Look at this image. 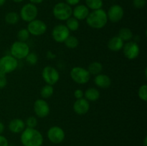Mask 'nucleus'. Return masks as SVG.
<instances>
[{"mask_svg": "<svg viewBox=\"0 0 147 146\" xmlns=\"http://www.w3.org/2000/svg\"><path fill=\"white\" fill-rule=\"evenodd\" d=\"M9 129L13 133H20L26 128L24 122L20 118H15L11 120L9 123Z\"/></svg>", "mask_w": 147, "mask_h": 146, "instance_id": "f3484780", "label": "nucleus"}, {"mask_svg": "<svg viewBox=\"0 0 147 146\" xmlns=\"http://www.w3.org/2000/svg\"><path fill=\"white\" fill-rule=\"evenodd\" d=\"M30 1V3L33 4H41L44 0H29Z\"/></svg>", "mask_w": 147, "mask_h": 146, "instance_id": "e433bc0d", "label": "nucleus"}, {"mask_svg": "<svg viewBox=\"0 0 147 146\" xmlns=\"http://www.w3.org/2000/svg\"><path fill=\"white\" fill-rule=\"evenodd\" d=\"M66 3L70 6H76L79 4L80 0H65Z\"/></svg>", "mask_w": 147, "mask_h": 146, "instance_id": "c9c22d12", "label": "nucleus"}, {"mask_svg": "<svg viewBox=\"0 0 147 146\" xmlns=\"http://www.w3.org/2000/svg\"><path fill=\"white\" fill-rule=\"evenodd\" d=\"M48 140L54 144H60L64 140L65 134L63 128L58 126H53L47 133Z\"/></svg>", "mask_w": 147, "mask_h": 146, "instance_id": "9b49d317", "label": "nucleus"}, {"mask_svg": "<svg viewBox=\"0 0 147 146\" xmlns=\"http://www.w3.org/2000/svg\"><path fill=\"white\" fill-rule=\"evenodd\" d=\"M86 19L88 25L95 29L103 28L108 22L107 14L102 9L92 11Z\"/></svg>", "mask_w": 147, "mask_h": 146, "instance_id": "f03ea898", "label": "nucleus"}, {"mask_svg": "<svg viewBox=\"0 0 147 146\" xmlns=\"http://www.w3.org/2000/svg\"><path fill=\"white\" fill-rule=\"evenodd\" d=\"M146 0H133V6L136 9H142L146 6Z\"/></svg>", "mask_w": 147, "mask_h": 146, "instance_id": "2f4dec72", "label": "nucleus"}, {"mask_svg": "<svg viewBox=\"0 0 147 146\" xmlns=\"http://www.w3.org/2000/svg\"><path fill=\"white\" fill-rule=\"evenodd\" d=\"M66 27L68 29L69 31H77L79 27H80V23L79 21L76 19L75 17H70L66 20Z\"/></svg>", "mask_w": 147, "mask_h": 146, "instance_id": "b1692460", "label": "nucleus"}, {"mask_svg": "<svg viewBox=\"0 0 147 146\" xmlns=\"http://www.w3.org/2000/svg\"><path fill=\"white\" fill-rule=\"evenodd\" d=\"M30 47L26 42L16 41L11 44L10 48V53L12 57L17 60L25 59L27 54L30 52Z\"/></svg>", "mask_w": 147, "mask_h": 146, "instance_id": "20e7f679", "label": "nucleus"}, {"mask_svg": "<svg viewBox=\"0 0 147 146\" xmlns=\"http://www.w3.org/2000/svg\"><path fill=\"white\" fill-rule=\"evenodd\" d=\"M26 61L30 65H34L38 61V56L34 52H30L25 57Z\"/></svg>", "mask_w": 147, "mask_h": 146, "instance_id": "c85d7f7f", "label": "nucleus"}, {"mask_svg": "<svg viewBox=\"0 0 147 146\" xmlns=\"http://www.w3.org/2000/svg\"><path fill=\"white\" fill-rule=\"evenodd\" d=\"M138 95L139 97L143 101L146 102L147 100V85L143 84L141 86L138 91Z\"/></svg>", "mask_w": 147, "mask_h": 146, "instance_id": "7c9ffc66", "label": "nucleus"}, {"mask_svg": "<svg viewBox=\"0 0 147 146\" xmlns=\"http://www.w3.org/2000/svg\"><path fill=\"white\" fill-rule=\"evenodd\" d=\"M4 131V125L2 122L0 121V135L2 134Z\"/></svg>", "mask_w": 147, "mask_h": 146, "instance_id": "4c0bfd02", "label": "nucleus"}, {"mask_svg": "<svg viewBox=\"0 0 147 146\" xmlns=\"http://www.w3.org/2000/svg\"><path fill=\"white\" fill-rule=\"evenodd\" d=\"M53 14L57 20L66 21L73 15V9L67 3L59 2L53 7Z\"/></svg>", "mask_w": 147, "mask_h": 146, "instance_id": "7ed1b4c3", "label": "nucleus"}, {"mask_svg": "<svg viewBox=\"0 0 147 146\" xmlns=\"http://www.w3.org/2000/svg\"><path fill=\"white\" fill-rule=\"evenodd\" d=\"M20 140L23 146H42L43 136L35 128L27 127L22 132Z\"/></svg>", "mask_w": 147, "mask_h": 146, "instance_id": "f257e3e1", "label": "nucleus"}, {"mask_svg": "<svg viewBox=\"0 0 147 146\" xmlns=\"http://www.w3.org/2000/svg\"><path fill=\"white\" fill-rule=\"evenodd\" d=\"M30 34L28 31V30H27V29H20L17 32L18 41L26 42V41H27L29 38H30Z\"/></svg>", "mask_w": 147, "mask_h": 146, "instance_id": "cd10ccee", "label": "nucleus"}, {"mask_svg": "<svg viewBox=\"0 0 147 146\" xmlns=\"http://www.w3.org/2000/svg\"><path fill=\"white\" fill-rule=\"evenodd\" d=\"M24 123H25V125L27 126V127L35 128L37 127L38 121H37V117H34V116H30L26 119V121L24 122Z\"/></svg>", "mask_w": 147, "mask_h": 146, "instance_id": "c756f323", "label": "nucleus"}, {"mask_svg": "<svg viewBox=\"0 0 147 146\" xmlns=\"http://www.w3.org/2000/svg\"><path fill=\"white\" fill-rule=\"evenodd\" d=\"M85 99L88 102H95L100 98V93L98 89L94 87H90L87 89L84 92Z\"/></svg>", "mask_w": 147, "mask_h": 146, "instance_id": "aec40b11", "label": "nucleus"}, {"mask_svg": "<svg viewBox=\"0 0 147 146\" xmlns=\"http://www.w3.org/2000/svg\"><path fill=\"white\" fill-rule=\"evenodd\" d=\"M107 17L108 20H110L113 23H117L123 19L124 15V11L121 6L119 4L112 5L108 11Z\"/></svg>", "mask_w": 147, "mask_h": 146, "instance_id": "4468645a", "label": "nucleus"}, {"mask_svg": "<svg viewBox=\"0 0 147 146\" xmlns=\"http://www.w3.org/2000/svg\"><path fill=\"white\" fill-rule=\"evenodd\" d=\"M86 7L91 10H97L102 9L103 3L102 0H86Z\"/></svg>", "mask_w": 147, "mask_h": 146, "instance_id": "a878e982", "label": "nucleus"}, {"mask_svg": "<svg viewBox=\"0 0 147 146\" xmlns=\"http://www.w3.org/2000/svg\"><path fill=\"white\" fill-rule=\"evenodd\" d=\"M74 96L77 100L83 98V97H84V92H83V90H80V89H77V90H76V91L74 92Z\"/></svg>", "mask_w": 147, "mask_h": 146, "instance_id": "72a5a7b5", "label": "nucleus"}, {"mask_svg": "<svg viewBox=\"0 0 147 146\" xmlns=\"http://www.w3.org/2000/svg\"><path fill=\"white\" fill-rule=\"evenodd\" d=\"M70 36V31L64 24H57L52 31V37L53 40L59 43L64 42Z\"/></svg>", "mask_w": 147, "mask_h": 146, "instance_id": "f8f14e48", "label": "nucleus"}, {"mask_svg": "<svg viewBox=\"0 0 147 146\" xmlns=\"http://www.w3.org/2000/svg\"><path fill=\"white\" fill-rule=\"evenodd\" d=\"M89 13H90L89 9L83 4H78L73 9V17L77 19L78 21L86 19Z\"/></svg>", "mask_w": 147, "mask_h": 146, "instance_id": "dca6fc26", "label": "nucleus"}, {"mask_svg": "<svg viewBox=\"0 0 147 146\" xmlns=\"http://www.w3.org/2000/svg\"><path fill=\"white\" fill-rule=\"evenodd\" d=\"M27 30L33 36H41L47 31V25L40 19H34L30 21L27 25Z\"/></svg>", "mask_w": 147, "mask_h": 146, "instance_id": "1a4fd4ad", "label": "nucleus"}, {"mask_svg": "<svg viewBox=\"0 0 147 146\" xmlns=\"http://www.w3.org/2000/svg\"><path fill=\"white\" fill-rule=\"evenodd\" d=\"M146 140H147V137H145L144 140V146L147 145V143H146Z\"/></svg>", "mask_w": 147, "mask_h": 146, "instance_id": "a19ab883", "label": "nucleus"}, {"mask_svg": "<svg viewBox=\"0 0 147 146\" xmlns=\"http://www.w3.org/2000/svg\"><path fill=\"white\" fill-rule=\"evenodd\" d=\"M50 106L44 99H38L34 103V112L40 118L46 117L50 114Z\"/></svg>", "mask_w": 147, "mask_h": 146, "instance_id": "ddd939ff", "label": "nucleus"}, {"mask_svg": "<svg viewBox=\"0 0 147 146\" xmlns=\"http://www.w3.org/2000/svg\"><path fill=\"white\" fill-rule=\"evenodd\" d=\"M17 67L18 61L11 55H5L0 58V72L7 74L14 72Z\"/></svg>", "mask_w": 147, "mask_h": 146, "instance_id": "423d86ee", "label": "nucleus"}, {"mask_svg": "<svg viewBox=\"0 0 147 146\" xmlns=\"http://www.w3.org/2000/svg\"><path fill=\"white\" fill-rule=\"evenodd\" d=\"M0 146H9L7 139L1 135H0Z\"/></svg>", "mask_w": 147, "mask_h": 146, "instance_id": "f704fd0d", "label": "nucleus"}, {"mask_svg": "<svg viewBox=\"0 0 147 146\" xmlns=\"http://www.w3.org/2000/svg\"><path fill=\"white\" fill-rule=\"evenodd\" d=\"M42 77L46 84L53 86L59 81L60 74L58 71L52 66H46L42 70Z\"/></svg>", "mask_w": 147, "mask_h": 146, "instance_id": "6e6552de", "label": "nucleus"}, {"mask_svg": "<svg viewBox=\"0 0 147 146\" xmlns=\"http://www.w3.org/2000/svg\"><path fill=\"white\" fill-rule=\"evenodd\" d=\"M118 37H120L123 42H129L133 39L134 34L131 30L127 27H123L119 31Z\"/></svg>", "mask_w": 147, "mask_h": 146, "instance_id": "412c9836", "label": "nucleus"}, {"mask_svg": "<svg viewBox=\"0 0 147 146\" xmlns=\"http://www.w3.org/2000/svg\"><path fill=\"white\" fill-rule=\"evenodd\" d=\"M70 77L76 83L79 84H86L90 79V74L88 70L81 67H74L70 72Z\"/></svg>", "mask_w": 147, "mask_h": 146, "instance_id": "39448f33", "label": "nucleus"}, {"mask_svg": "<svg viewBox=\"0 0 147 146\" xmlns=\"http://www.w3.org/2000/svg\"><path fill=\"white\" fill-rule=\"evenodd\" d=\"M90 110V103L84 97L76 100L73 104V110L79 115H86Z\"/></svg>", "mask_w": 147, "mask_h": 146, "instance_id": "2eb2a0df", "label": "nucleus"}, {"mask_svg": "<svg viewBox=\"0 0 147 146\" xmlns=\"http://www.w3.org/2000/svg\"><path fill=\"white\" fill-rule=\"evenodd\" d=\"M12 1L15 3H20V2H22L23 0H12Z\"/></svg>", "mask_w": 147, "mask_h": 146, "instance_id": "ea45409f", "label": "nucleus"}, {"mask_svg": "<svg viewBox=\"0 0 147 146\" xmlns=\"http://www.w3.org/2000/svg\"><path fill=\"white\" fill-rule=\"evenodd\" d=\"M9 146H13V145H9Z\"/></svg>", "mask_w": 147, "mask_h": 146, "instance_id": "79ce46f5", "label": "nucleus"}, {"mask_svg": "<svg viewBox=\"0 0 147 146\" xmlns=\"http://www.w3.org/2000/svg\"><path fill=\"white\" fill-rule=\"evenodd\" d=\"M94 83L97 87L100 88H108L111 84V80L108 75L104 74H99L96 75L94 78Z\"/></svg>", "mask_w": 147, "mask_h": 146, "instance_id": "a211bd4d", "label": "nucleus"}, {"mask_svg": "<svg viewBox=\"0 0 147 146\" xmlns=\"http://www.w3.org/2000/svg\"><path fill=\"white\" fill-rule=\"evenodd\" d=\"M20 15L17 12L14 11H10L5 15V21L9 24H15L20 21Z\"/></svg>", "mask_w": 147, "mask_h": 146, "instance_id": "393cba45", "label": "nucleus"}, {"mask_svg": "<svg viewBox=\"0 0 147 146\" xmlns=\"http://www.w3.org/2000/svg\"><path fill=\"white\" fill-rule=\"evenodd\" d=\"M7 84V77H6V74L2 72H0V89L4 88L6 87Z\"/></svg>", "mask_w": 147, "mask_h": 146, "instance_id": "473e14b6", "label": "nucleus"}, {"mask_svg": "<svg viewBox=\"0 0 147 146\" xmlns=\"http://www.w3.org/2000/svg\"><path fill=\"white\" fill-rule=\"evenodd\" d=\"M37 14H38V9L36 7L35 4L28 3V4H24L22 7L20 9V17L23 21L29 23L30 21L35 19Z\"/></svg>", "mask_w": 147, "mask_h": 146, "instance_id": "0eeeda50", "label": "nucleus"}, {"mask_svg": "<svg viewBox=\"0 0 147 146\" xmlns=\"http://www.w3.org/2000/svg\"><path fill=\"white\" fill-rule=\"evenodd\" d=\"M122 50H123L125 57L130 60H133L137 58L140 53V49H139V45L137 44V43L133 41L127 42L126 44H123Z\"/></svg>", "mask_w": 147, "mask_h": 146, "instance_id": "9d476101", "label": "nucleus"}, {"mask_svg": "<svg viewBox=\"0 0 147 146\" xmlns=\"http://www.w3.org/2000/svg\"><path fill=\"white\" fill-rule=\"evenodd\" d=\"M6 2V0H0V7L4 5Z\"/></svg>", "mask_w": 147, "mask_h": 146, "instance_id": "58836bf2", "label": "nucleus"}, {"mask_svg": "<svg viewBox=\"0 0 147 146\" xmlns=\"http://www.w3.org/2000/svg\"><path fill=\"white\" fill-rule=\"evenodd\" d=\"M87 70L90 74L98 75L103 71V65L99 62H93L89 64Z\"/></svg>", "mask_w": 147, "mask_h": 146, "instance_id": "4be33fe9", "label": "nucleus"}, {"mask_svg": "<svg viewBox=\"0 0 147 146\" xmlns=\"http://www.w3.org/2000/svg\"><path fill=\"white\" fill-rule=\"evenodd\" d=\"M124 44V42L118 36L112 37L108 42V48L112 52H119L122 50Z\"/></svg>", "mask_w": 147, "mask_h": 146, "instance_id": "6ab92c4d", "label": "nucleus"}, {"mask_svg": "<svg viewBox=\"0 0 147 146\" xmlns=\"http://www.w3.org/2000/svg\"><path fill=\"white\" fill-rule=\"evenodd\" d=\"M64 44L65 47H67L69 49H75L78 46L79 41L78 38L75 36H69L65 41L64 42Z\"/></svg>", "mask_w": 147, "mask_h": 146, "instance_id": "bb28decb", "label": "nucleus"}, {"mask_svg": "<svg viewBox=\"0 0 147 146\" xmlns=\"http://www.w3.org/2000/svg\"><path fill=\"white\" fill-rule=\"evenodd\" d=\"M53 94H54V88H53V86L50 85V84H46L43 86L40 90V95L44 100L51 97Z\"/></svg>", "mask_w": 147, "mask_h": 146, "instance_id": "5701e85b", "label": "nucleus"}]
</instances>
